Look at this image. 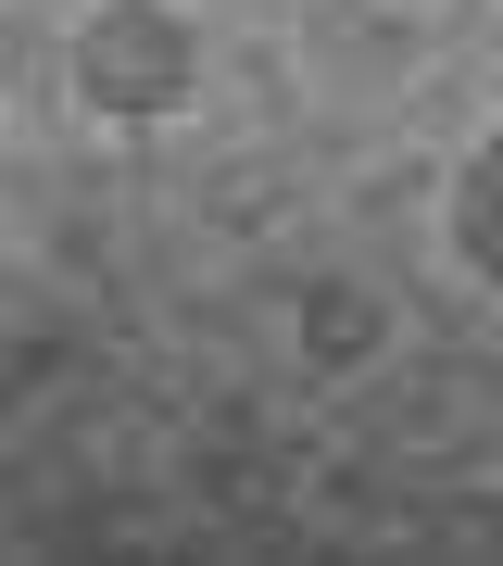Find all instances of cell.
<instances>
[{
    "mask_svg": "<svg viewBox=\"0 0 503 566\" xmlns=\"http://www.w3.org/2000/svg\"><path fill=\"white\" fill-rule=\"evenodd\" d=\"M63 76H76L88 114L139 126V114H177V102H189L201 51H189V25L164 13V0H101V13L76 25V51H63Z\"/></svg>",
    "mask_w": 503,
    "mask_h": 566,
    "instance_id": "cell-1",
    "label": "cell"
},
{
    "mask_svg": "<svg viewBox=\"0 0 503 566\" xmlns=\"http://www.w3.org/2000/svg\"><path fill=\"white\" fill-rule=\"evenodd\" d=\"M491 542H503V504H491Z\"/></svg>",
    "mask_w": 503,
    "mask_h": 566,
    "instance_id": "cell-4",
    "label": "cell"
},
{
    "mask_svg": "<svg viewBox=\"0 0 503 566\" xmlns=\"http://www.w3.org/2000/svg\"><path fill=\"white\" fill-rule=\"evenodd\" d=\"M378 340V290H315V353L340 365V353H365Z\"/></svg>",
    "mask_w": 503,
    "mask_h": 566,
    "instance_id": "cell-3",
    "label": "cell"
},
{
    "mask_svg": "<svg viewBox=\"0 0 503 566\" xmlns=\"http://www.w3.org/2000/svg\"><path fill=\"white\" fill-rule=\"evenodd\" d=\"M453 252L503 290V139H479V151H465V177H453Z\"/></svg>",
    "mask_w": 503,
    "mask_h": 566,
    "instance_id": "cell-2",
    "label": "cell"
}]
</instances>
